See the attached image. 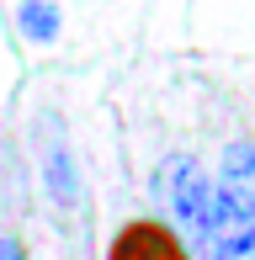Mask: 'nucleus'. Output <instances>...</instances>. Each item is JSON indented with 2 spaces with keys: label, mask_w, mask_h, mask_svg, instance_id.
Wrapping results in <instances>:
<instances>
[{
  "label": "nucleus",
  "mask_w": 255,
  "mask_h": 260,
  "mask_svg": "<svg viewBox=\"0 0 255 260\" xmlns=\"http://www.w3.org/2000/svg\"><path fill=\"white\" fill-rule=\"evenodd\" d=\"M213 197H218V186L207 181V170H202L197 159L176 154V159L160 165V175H154V202H160V212L170 218V229H176L181 244H197V250H202L207 218H213Z\"/></svg>",
  "instance_id": "obj_1"
},
{
  "label": "nucleus",
  "mask_w": 255,
  "mask_h": 260,
  "mask_svg": "<svg viewBox=\"0 0 255 260\" xmlns=\"http://www.w3.org/2000/svg\"><path fill=\"white\" fill-rule=\"evenodd\" d=\"M0 260H27V255H21L16 239H0Z\"/></svg>",
  "instance_id": "obj_7"
},
{
  "label": "nucleus",
  "mask_w": 255,
  "mask_h": 260,
  "mask_svg": "<svg viewBox=\"0 0 255 260\" xmlns=\"http://www.w3.org/2000/svg\"><path fill=\"white\" fill-rule=\"evenodd\" d=\"M218 197L239 218L255 223V138H239V144L224 149V159H218Z\"/></svg>",
  "instance_id": "obj_4"
},
{
  "label": "nucleus",
  "mask_w": 255,
  "mask_h": 260,
  "mask_svg": "<svg viewBox=\"0 0 255 260\" xmlns=\"http://www.w3.org/2000/svg\"><path fill=\"white\" fill-rule=\"evenodd\" d=\"M107 260H192L186 244L176 239V229L160 218H133L117 229V239H112Z\"/></svg>",
  "instance_id": "obj_3"
},
{
  "label": "nucleus",
  "mask_w": 255,
  "mask_h": 260,
  "mask_svg": "<svg viewBox=\"0 0 255 260\" xmlns=\"http://www.w3.org/2000/svg\"><path fill=\"white\" fill-rule=\"evenodd\" d=\"M202 250L213 255V260H255V223L239 218L224 197H213V218H207Z\"/></svg>",
  "instance_id": "obj_5"
},
{
  "label": "nucleus",
  "mask_w": 255,
  "mask_h": 260,
  "mask_svg": "<svg viewBox=\"0 0 255 260\" xmlns=\"http://www.w3.org/2000/svg\"><path fill=\"white\" fill-rule=\"evenodd\" d=\"M32 144H38V165H43V191L53 197V207L64 212H80V159L69 149V133L53 112H43L32 122Z\"/></svg>",
  "instance_id": "obj_2"
},
{
  "label": "nucleus",
  "mask_w": 255,
  "mask_h": 260,
  "mask_svg": "<svg viewBox=\"0 0 255 260\" xmlns=\"http://www.w3.org/2000/svg\"><path fill=\"white\" fill-rule=\"evenodd\" d=\"M16 27H21V38H27V43H53V38H59V27H64V16H59L53 0H21Z\"/></svg>",
  "instance_id": "obj_6"
}]
</instances>
